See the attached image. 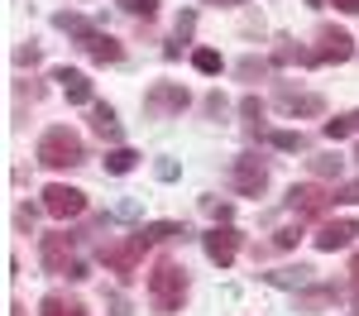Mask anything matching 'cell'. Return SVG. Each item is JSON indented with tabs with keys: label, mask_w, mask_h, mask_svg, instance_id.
I'll return each mask as SVG.
<instances>
[{
	"label": "cell",
	"mask_w": 359,
	"mask_h": 316,
	"mask_svg": "<svg viewBox=\"0 0 359 316\" xmlns=\"http://www.w3.org/2000/svg\"><path fill=\"white\" fill-rule=\"evenodd\" d=\"M306 5H321V0H306Z\"/></svg>",
	"instance_id": "41"
},
{
	"label": "cell",
	"mask_w": 359,
	"mask_h": 316,
	"mask_svg": "<svg viewBox=\"0 0 359 316\" xmlns=\"http://www.w3.org/2000/svg\"><path fill=\"white\" fill-rule=\"evenodd\" d=\"M53 25L62 29V34H72V39H77V43H86V39H91V34H96V29L86 25L82 15H77V10H57L53 15Z\"/></svg>",
	"instance_id": "18"
},
{
	"label": "cell",
	"mask_w": 359,
	"mask_h": 316,
	"mask_svg": "<svg viewBox=\"0 0 359 316\" xmlns=\"http://www.w3.org/2000/svg\"><path fill=\"white\" fill-rule=\"evenodd\" d=\"M235 72H240L245 82H254V77H264V72H269V62H264V57H245V62H235Z\"/></svg>",
	"instance_id": "28"
},
{
	"label": "cell",
	"mask_w": 359,
	"mask_h": 316,
	"mask_svg": "<svg viewBox=\"0 0 359 316\" xmlns=\"http://www.w3.org/2000/svg\"><path fill=\"white\" fill-rule=\"evenodd\" d=\"M192 29H196V15H192V10H187V15H177V39H187Z\"/></svg>",
	"instance_id": "35"
},
{
	"label": "cell",
	"mask_w": 359,
	"mask_h": 316,
	"mask_svg": "<svg viewBox=\"0 0 359 316\" xmlns=\"http://www.w3.org/2000/svg\"><path fill=\"white\" fill-rule=\"evenodd\" d=\"M111 216H115V221H135V216H139V201H135V197H130V201H120Z\"/></svg>",
	"instance_id": "33"
},
{
	"label": "cell",
	"mask_w": 359,
	"mask_h": 316,
	"mask_svg": "<svg viewBox=\"0 0 359 316\" xmlns=\"http://www.w3.org/2000/svg\"><path fill=\"white\" fill-rule=\"evenodd\" d=\"M269 163L264 158H254V153H240L235 158V168H230V187L240 192V197H264L269 192Z\"/></svg>",
	"instance_id": "5"
},
{
	"label": "cell",
	"mask_w": 359,
	"mask_h": 316,
	"mask_svg": "<svg viewBox=\"0 0 359 316\" xmlns=\"http://www.w3.org/2000/svg\"><path fill=\"white\" fill-rule=\"evenodd\" d=\"M335 201H359V177L345 182V187H335Z\"/></svg>",
	"instance_id": "34"
},
{
	"label": "cell",
	"mask_w": 359,
	"mask_h": 316,
	"mask_svg": "<svg viewBox=\"0 0 359 316\" xmlns=\"http://www.w3.org/2000/svg\"><path fill=\"white\" fill-rule=\"evenodd\" d=\"M335 206V192L326 187H316V182H297L292 192H287V211L297 216V221H311V216H326Z\"/></svg>",
	"instance_id": "6"
},
{
	"label": "cell",
	"mask_w": 359,
	"mask_h": 316,
	"mask_svg": "<svg viewBox=\"0 0 359 316\" xmlns=\"http://www.w3.org/2000/svg\"><path fill=\"white\" fill-rule=\"evenodd\" d=\"M144 254H149V240H144V230H135L130 240H115V245H101V263L111 268L120 283H130L139 273V263H144Z\"/></svg>",
	"instance_id": "3"
},
{
	"label": "cell",
	"mask_w": 359,
	"mask_h": 316,
	"mask_svg": "<svg viewBox=\"0 0 359 316\" xmlns=\"http://www.w3.org/2000/svg\"><path fill=\"white\" fill-rule=\"evenodd\" d=\"M39 163L48 172H62V168H77L86 158V149H82V135L77 130H67V125H53V130H43V139H39Z\"/></svg>",
	"instance_id": "2"
},
{
	"label": "cell",
	"mask_w": 359,
	"mask_h": 316,
	"mask_svg": "<svg viewBox=\"0 0 359 316\" xmlns=\"http://www.w3.org/2000/svg\"><path fill=\"white\" fill-rule=\"evenodd\" d=\"M326 302H340V287H335V283L311 287L306 297H297V312H316V307H326Z\"/></svg>",
	"instance_id": "22"
},
{
	"label": "cell",
	"mask_w": 359,
	"mask_h": 316,
	"mask_svg": "<svg viewBox=\"0 0 359 316\" xmlns=\"http://www.w3.org/2000/svg\"><path fill=\"white\" fill-rule=\"evenodd\" d=\"M355 158H359V149H355Z\"/></svg>",
	"instance_id": "42"
},
{
	"label": "cell",
	"mask_w": 359,
	"mask_h": 316,
	"mask_svg": "<svg viewBox=\"0 0 359 316\" xmlns=\"http://www.w3.org/2000/svg\"><path fill=\"white\" fill-rule=\"evenodd\" d=\"M269 144H273L278 153H302V149H306V139L297 135V130H273V135H269Z\"/></svg>",
	"instance_id": "24"
},
{
	"label": "cell",
	"mask_w": 359,
	"mask_h": 316,
	"mask_svg": "<svg viewBox=\"0 0 359 316\" xmlns=\"http://www.w3.org/2000/svg\"><path fill=\"white\" fill-rule=\"evenodd\" d=\"M149 302H154V312H182V302H187V268L182 263H172V259H158L154 263V273H149Z\"/></svg>",
	"instance_id": "1"
},
{
	"label": "cell",
	"mask_w": 359,
	"mask_h": 316,
	"mask_svg": "<svg viewBox=\"0 0 359 316\" xmlns=\"http://www.w3.org/2000/svg\"><path fill=\"white\" fill-rule=\"evenodd\" d=\"M53 82L62 86V96L72 101V106H96L91 101V82H86V72H72V67H57Z\"/></svg>",
	"instance_id": "13"
},
{
	"label": "cell",
	"mask_w": 359,
	"mask_h": 316,
	"mask_svg": "<svg viewBox=\"0 0 359 316\" xmlns=\"http://www.w3.org/2000/svg\"><path fill=\"white\" fill-rule=\"evenodd\" d=\"M15 57H20V62H39V48H34V43H25V48H20Z\"/></svg>",
	"instance_id": "37"
},
{
	"label": "cell",
	"mask_w": 359,
	"mask_h": 316,
	"mask_svg": "<svg viewBox=\"0 0 359 316\" xmlns=\"http://www.w3.org/2000/svg\"><path fill=\"white\" fill-rule=\"evenodd\" d=\"M192 106V91L182 82H154L144 91V115H154V120H163V115H182Z\"/></svg>",
	"instance_id": "4"
},
{
	"label": "cell",
	"mask_w": 359,
	"mask_h": 316,
	"mask_svg": "<svg viewBox=\"0 0 359 316\" xmlns=\"http://www.w3.org/2000/svg\"><path fill=\"white\" fill-rule=\"evenodd\" d=\"M311 53H316V62H345V57L355 53V39H350L345 29H335V25H321Z\"/></svg>",
	"instance_id": "10"
},
{
	"label": "cell",
	"mask_w": 359,
	"mask_h": 316,
	"mask_svg": "<svg viewBox=\"0 0 359 316\" xmlns=\"http://www.w3.org/2000/svg\"><path fill=\"white\" fill-rule=\"evenodd\" d=\"M335 10H345V15H359V0H335Z\"/></svg>",
	"instance_id": "38"
},
{
	"label": "cell",
	"mask_w": 359,
	"mask_h": 316,
	"mask_svg": "<svg viewBox=\"0 0 359 316\" xmlns=\"http://www.w3.org/2000/svg\"><path fill=\"white\" fill-rule=\"evenodd\" d=\"M39 316H86V307L77 297H62V292H48L43 302H39Z\"/></svg>",
	"instance_id": "15"
},
{
	"label": "cell",
	"mask_w": 359,
	"mask_h": 316,
	"mask_svg": "<svg viewBox=\"0 0 359 316\" xmlns=\"http://www.w3.org/2000/svg\"><path fill=\"white\" fill-rule=\"evenodd\" d=\"M120 10H130V15H139V20H154L158 15V0H115Z\"/></svg>",
	"instance_id": "27"
},
{
	"label": "cell",
	"mask_w": 359,
	"mask_h": 316,
	"mask_svg": "<svg viewBox=\"0 0 359 316\" xmlns=\"http://www.w3.org/2000/svg\"><path fill=\"white\" fill-rule=\"evenodd\" d=\"M43 211H48L53 221H67V216H82V211H86V192H77V187H67V182H53V187H43Z\"/></svg>",
	"instance_id": "9"
},
{
	"label": "cell",
	"mask_w": 359,
	"mask_h": 316,
	"mask_svg": "<svg viewBox=\"0 0 359 316\" xmlns=\"http://www.w3.org/2000/svg\"><path fill=\"white\" fill-rule=\"evenodd\" d=\"M350 283H355V292H359V254L350 259Z\"/></svg>",
	"instance_id": "39"
},
{
	"label": "cell",
	"mask_w": 359,
	"mask_h": 316,
	"mask_svg": "<svg viewBox=\"0 0 359 316\" xmlns=\"http://www.w3.org/2000/svg\"><path fill=\"white\" fill-rule=\"evenodd\" d=\"M240 115L249 120L254 135H264V101H259V96H245V101H240Z\"/></svg>",
	"instance_id": "25"
},
{
	"label": "cell",
	"mask_w": 359,
	"mask_h": 316,
	"mask_svg": "<svg viewBox=\"0 0 359 316\" xmlns=\"http://www.w3.org/2000/svg\"><path fill=\"white\" fill-rule=\"evenodd\" d=\"M264 283L269 287H306L311 283V268L297 263V268H273V273H264Z\"/></svg>",
	"instance_id": "16"
},
{
	"label": "cell",
	"mask_w": 359,
	"mask_h": 316,
	"mask_svg": "<svg viewBox=\"0 0 359 316\" xmlns=\"http://www.w3.org/2000/svg\"><path fill=\"white\" fill-rule=\"evenodd\" d=\"M273 62H283V67H292V62H302V67H311V62H316V53H311V48H297L292 39H278Z\"/></svg>",
	"instance_id": "20"
},
{
	"label": "cell",
	"mask_w": 359,
	"mask_h": 316,
	"mask_svg": "<svg viewBox=\"0 0 359 316\" xmlns=\"http://www.w3.org/2000/svg\"><path fill=\"white\" fill-rule=\"evenodd\" d=\"M206 5H245V0H206Z\"/></svg>",
	"instance_id": "40"
},
{
	"label": "cell",
	"mask_w": 359,
	"mask_h": 316,
	"mask_svg": "<svg viewBox=\"0 0 359 316\" xmlns=\"http://www.w3.org/2000/svg\"><path fill=\"white\" fill-rule=\"evenodd\" d=\"M91 130H96L101 139H120V120H115V111L106 106V101L91 106Z\"/></svg>",
	"instance_id": "17"
},
{
	"label": "cell",
	"mask_w": 359,
	"mask_h": 316,
	"mask_svg": "<svg viewBox=\"0 0 359 316\" xmlns=\"http://www.w3.org/2000/svg\"><path fill=\"white\" fill-rule=\"evenodd\" d=\"M72 249H77V235H67V230H53V235H43V245H39V259H43V268L48 273H67L77 259H72Z\"/></svg>",
	"instance_id": "8"
},
{
	"label": "cell",
	"mask_w": 359,
	"mask_h": 316,
	"mask_svg": "<svg viewBox=\"0 0 359 316\" xmlns=\"http://www.w3.org/2000/svg\"><path fill=\"white\" fill-rule=\"evenodd\" d=\"M355 130H359V111L335 115V120H326V125H321V135H326V139H350Z\"/></svg>",
	"instance_id": "23"
},
{
	"label": "cell",
	"mask_w": 359,
	"mask_h": 316,
	"mask_svg": "<svg viewBox=\"0 0 359 316\" xmlns=\"http://www.w3.org/2000/svg\"><path fill=\"white\" fill-rule=\"evenodd\" d=\"M192 67H196V72H206V77H216V72H221V53H216V48H196Z\"/></svg>",
	"instance_id": "26"
},
{
	"label": "cell",
	"mask_w": 359,
	"mask_h": 316,
	"mask_svg": "<svg viewBox=\"0 0 359 316\" xmlns=\"http://www.w3.org/2000/svg\"><path fill=\"white\" fill-rule=\"evenodd\" d=\"M177 158H158V163H154V177H158V182H177Z\"/></svg>",
	"instance_id": "29"
},
{
	"label": "cell",
	"mask_w": 359,
	"mask_h": 316,
	"mask_svg": "<svg viewBox=\"0 0 359 316\" xmlns=\"http://www.w3.org/2000/svg\"><path fill=\"white\" fill-rule=\"evenodd\" d=\"M240 240H245V235H240L235 226H216V230L201 235V249H206V259H211L216 268H230L235 254H240Z\"/></svg>",
	"instance_id": "7"
},
{
	"label": "cell",
	"mask_w": 359,
	"mask_h": 316,
	"mask_svg": "<svg viewBox=\"0 0 359 316\" xmlns=\"http://www.w3.org/2000/svg\"><path fill=\"white\" fill-rule=\"evenodd\" d=\"M350 240H359V216H355V221H326V226L311 235V245H316L321 254H335V249H345Z\"/></svg>",
	"instance_id": "11"
},
{
	"label": "cell",
	"mask_w": 359,
	"mask_h": 316,
	"mask_svg": "<svg viewBox=\"0 0 359 316\" xmlns=\"http://www.w3.org/2000/svg\"><path fill=\"white\" fill-rule=\"evenodd\" d=\"M139 230H144L149 245H163V240H182V235H187L182 221H149V226H139Z\"/></svg>",
	"instance_id": "19"
},
{
	"label": "cell",
	"mask_w": 359,
	"mask_h": 316,
	"mask_svg": "<svg viewBox=\"0 0 359 316\" xmlns=\"http://www.w3.org/2000/svg\"><path fill=\"white\" fill-rule=\"evenodd\" d=\"M82 48L91 53V62H120V57H125V43H120V39H111V34H101V29L86 39Z\"/></svg>",
	"instance_id": "14"
},
{
	"label": "cell",
	"mask_w": 359,
	"mask_h": 316,
	"mask_svg": "<svg viewBox=\"0 0 359 316\" xmlns=\"http://www.w3.org/2000/svg\"><path fill=\"white\" fill-rule=\"evenodd\" d=\"M15 221L29 230V226H34V206H20V211H15Z\"/></svg>",
	"instance_id": "36"
},
{
	"label": "cell",
	"mask_w": 359,
	"mask_h": 316,
	"mask_svg": "<svg viewBox=\"0 0 359 316\" xmlns=\"http://www.w3.org/2000/svg\"><path fill=\"white\" fill-rule=\"evenodd\" d=\"M278 111H287V115H321L326 111V101H321V96H311V91H292V86H278Z\"/></svg>",
	"instance_id": "12"
},
{
	"label": "cell",
	"mask_w": 359,
	"mask_h": 316,
	"mask_svg": "<svg viewBox=\"0 0 359 316\" xmlns=\"http://www.w3.org/2000/svg\"><path fill=\"white\" fill-rule=\"evenodd\" d=\"M135 168H139V153H135V149H125V144H120V149L106 153V172H111V177H125V172H135Z\"/></svg>",
	"instance_id": "21"
},
{
	"label": "cell",
	"mask_w": 359,
	"mask_h": 316,
	"mask_svg": "<svg viewBox=\"0 0 359 316\" xmlns=\"http://www.w3.org/2000/svg\"><path fill=\"white\" fill-rule=\"evenodd\" d=\"M206 211H211L221 226H230V216H235V211H230V201H211V197H206Z\"/></svg>",
	"instance_id": "32"
},
{
	"label": "cell",
	"mask_w": 359,
	"mask_h": 316,
	"mask_svg": "<svg viewBox=\"0 0 359 316\" xmlns=\"http://www.w3.org/2000/svg\"><path fill=\"white\" fill-rule=\"evenodd\" d=\"M311 172L316 177H340V158H311Z\"/></svg>",
	"instance_id": "31"
},
{
	"label": "cell",
	"mask_w": 359,
	"mask_h": 316,
	"mask_svg": "<svg viewBox=\"0 0 359 316\" xmlns=\"http://www.w3.org/2000/svg\"><path fill=\"white\" fill-rule=\"evenodd\" d=\"M297 240H302V230H297V226H283V230L273 235V249H292Z\"/></svg>",
	"instance_id": "30"
}]
</instances>
